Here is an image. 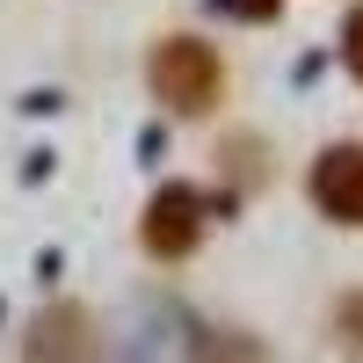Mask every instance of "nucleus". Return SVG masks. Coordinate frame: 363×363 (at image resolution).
Here are the masks:
<instances>
[{"instance_id": "obj_3", "label": "nucleus", "mask_w": 363, "mask_h": 363, "mask_svg": "<svg viewBox=\"0 0 363 363\" xmlns=\"http://www.w3.org/2000/svg\"><path fill=\"white\" fill-rule=\"evenodd\" d=\"M313 196H320L327 218L363 225V145H335V153H320V167H313Z\"/></svg>"}, {"instance_id": "obj_6", "label": "nucleus", "mask_w": 363, "mask_h": 363, "mask_svg": "<svg viewBox=\"0 0 363 363\" xmlns=\"http://www.w3.org/2000/svg\"><path fill=\"white\" fill-rule=\"evenodd\" d=\"M335 327H342V342L363 356V291H349L342 298V306H335Z\"/></svg>"}, {"instance_id": "obj_4", "label": "nucleus", "mask_w": 363, "mask_h": 363, "mask_svg": "<svg viewBox=\"0 0 363 363\" xmlns=\"http://www.w3.org/2000/svg\"><path fill=\"white\" fill-rule=\"evenodd\" d=\"M95 356V335H87V313L80 306H51L29 335V356L22 363H87Z\"/></svg>"}, {"instance_id": "obj_2", "label": "nucleus", "mask_w": 363, "mask_h": 363, "mask_svg": "<svg viewBox=\"0 0 363 363\" xmlns=\"http://www.w3.org/2000/svg\"><path fill=\"white\" fill-rule=\"evenodd\" d=\"M203 240V196L182 189V182H167V189L145 203V247H153L160 262H182Z\"/></svg>"}, {"instance_id": "obj_7", "label": "nucleus", "mask_w": 363, "mask_h": 363, "mask_svg": "<svg viewBox=\"0 0 363 363\" xmlns=\"http://www.w3.org/2000/svg\"><path fill=\"white\" fill-rule=\"evenodd\" d=\"M349 66H356V80H363V8L349 15Z\"/></svg>"}, {"instance_id": "obj_1", "label": "nucleus", "mask_w": 363, "mask_h": 363, "mask_svg": "<svg viewBox=\"0 0 363 363\" xmlns=\"http://www.w3.org/2000/svg\"><path fill=\"white\" fill-rule=\"evenodd\" d=\"M153 87L174 109H211V102H218V58H211L203 44H189V37H174L153 58Z\"/></svg>"}, {"instance_id": "obj_5", "label": "nucleus", "mask_w": 363, "mask_h": 363, "mask_svg": "<svg viewBox=\"0 0 363 363\" xmlns=\"http://www.w3.org/2000/svg\"><path fill=\"white\" fill-rule=\"evenodd\" d=\"M196 363H262V349L240 335H196Z\"/></svg>"}]
</instances>
